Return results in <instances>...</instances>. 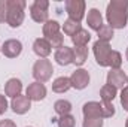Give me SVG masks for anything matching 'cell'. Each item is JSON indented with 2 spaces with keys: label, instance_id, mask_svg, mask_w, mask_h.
<instances>
[{
  "label": "cell",
  "instance_id": "obj_1",
  "mask_svg": "<svg viewBox=\"0 0 128 127\" xmlns=\"http://www.w3.org/2000/svg\"><path fill=\"white\" fill-rule=\"evenodd\" d=\"M107 24L113 30L125 29L128 23V2L127 0H112L106 9Z\"/></svg>",
  "mask_w": 128,
  "mask_h": 127
},
{
  "label": "cell",
  "instance_id": "obj_2",
  "mask_svg": "<svg viewBox=\"0 0 128 127\" xmlns=\"http://www.w3.org/2000/svg\"><path fill=\"white\" fill-rule=\"evenodd\" d=\"M26 6L24 0H9V12H8V24L12 29H18L22 26L26 18Z\"/></svg>",
  "mask_w": 128,
  "mask_h": 127
},
{
  "label": "cell",
  "instance_id": "obj_3",
  "mask_svg": "<svg viewBox=\"0 0 128 127\" xmlns=\"http://www.w3.org/2000/svg\"><path fill=\"white\" fill-rule=\"evenodd\" d=\"M52 73H54V67L51 60L48 58H39L36 60V63L33 64V78L37 81V82H46L52 78Z\"/></svg>",
  "mask_w": 128,
  "mask_h": 127
},
{
  "label": "cell",
  "instance_id": "obj_4",
  "mask_svg": "<svg viewBox=\"0 0 128 127\" xmlns=\"http://www.w3.org/2000/svg\"><path fill=\"white\" fill-rule=\"evenodd\" d=\"M49 2L48 0H34L30 5V17L34 23L45 24L49 18Z\"/></svg>",
  "mask_w": 128,
  "mask_h": 127
},
{
  "label": "cell",
  "instance_id": "obj_5",
  "mask_svg": "<svg viewBox=\"0 0 128 127\" xmlns=\"http://www.w3.org/2000/svg\"><path fill=\"white\" fill-rule=\"evenodd\" d=\"M66 6V12L68 15L70 20L76 21V23H80L85 17V9H86V3L84 0H67L64 3Z\"/></svg>",
  "mask_w": 128,
  "mask_h": 127
},
{
  "label": "cell",
  "instance_id": "obj_6",
  "mask_svg": "<svg viewBox=\"0 0 128 127\" xmlns=\"http://www.w3.org/2000/svg\"><path fill=\"white\" fill-rule=\"evenodd\" d=\"M112 48L107 42H101V40H97L92 45V52H94V57H96V61L98 66L101 67H109V57L112 54Z\"/></svg>",
  "mask_w": 128,
  "mask_h": 127
},
{
  "label": "cell",
  "instance_id": "obj_7",
  "mask_svg": "<svg viewBox=\"0 0 128 127\" xmlns=\"http://www.w3.org/2000/svg\"><path fill=\"white\" fill-rule=\"evenodd\" d=\"M90 81H91V76H90L88 70H85L82 67L76 69L70 76L72 88H76V90H85L90 85Z\"/></svg>",
  "mask_w": 128,
  "mask_h": 127
},
{
  "label": "cell",
  "instance_id": "obj_8",
  "mask_svg": "<svg viewBox=\"0 0 128 127\" xmlns=\"http://www.w3.org/2000/svg\"><path fill=\"white\" fill-rule=\"evenodd\" d=\"M22 52V43L18 39H8L2 45V54L8 58H16Z\"/></svg>",
  "mask_w": 128,
  "mask_h": 127
},
{
  "label": "cell",
  "instance_id": "obj_9",
  "mask_svg": "<svg viewBox=\"0 0 128 127\" xmlns=\"http://www.w3.org/2000/svg\"><path fill=\"white\" fill-rule=\"evenodd\" d=\"M127 79L128 76L125 75V72L122 70V69H110V72L107 73V82L106 84H109V85H112V87H115L116 90L118 88H124V87H127Z\"/></svg>",
  "mask_w": 128,
  "mask_h": 127
},
{
  "label": "cell",
  "instance_id": "obj_10",
  "mask_svg": "<svg viewBox=\"0 0 128 127\" xmlns=\"http://www.w3.org/2000/svg\"><path fill=\"white\" fill-rule=\"evenodd\" d=\"M48 94V90L45 87V84L34 81L32 84H28V87L26 88V96L32 100V102H40L43 100Z\"/></svg>",
  "mask_w": 128,
  "mask_h": 127
},
{
  "label": "cell",
  "instance_id": "obj_11",
  "mask_svg": "<svg viewBox=\"0 0 128 127\" xmlns=\"http://www.w3.org/2000/svg\"><path fill=\"white\" fill-rule=\"evenodd\" d=\"M10 108L16 115H24L32 109V100L27 96H16L10 102Z\"/></svg>",
  "mask_w": 128,
  "mask_h": 127
},
{
  "label": "cell",
  "instance_id": "obj_12",
  "mask_svg": "<svg viewBox=\"0 0 128 127\" xmlns=\"http://www.w3.org/2000/svg\"><path fill=\"white\" fill-rule=\"evenodd\" d=\"M82 114H84V118H103V106H101V102H86L84 103L82 106Z\"/></svg>",
  "mask_w": 128,
  "mask_h": 127
},
{
  "label": "cell",
  "instance_id": "obj_13",
  "mask_svg": "<svg viewBox=\"0 0 128 127\" xmlns=\"http://www.w3.org/2000/svg\"><path fill=\"white\" fill-rule=\"evenodd\" d=\"M33 52L39 58H48L51 55V52H52V46L45 37H37L33 42Z\"/></svg>",
  "mask_w": 128,
  "mask_h": 127
},
{
  "label": "cell",
  "instance_id": "obj_14",
  "mask_svg": "<svg viewBox=\"0 0 128 127\" xmlns=\"http://www.w3.org/2000/svg\"><path fill=\"white\" fill-rule=\"evenodd\" d=\"M54 60L60 66H68V64L73 63V48L70 46H61L60 49L55 51L54 54Z\"/></svg>",
  "mask_w": 128,
  "mask_h": 127
},
{
  "label": "cell",
  "instance_id": "obj_15",
  "mask_svg": "<svg viewBox=\"0 0 128 127\" xmlns=\"http://www.w3.org/2000/svg\"><path fill=\"white\" fill-rule=\"evenodd\" d=\"M86 24L91 30L98 32L103 26V15L101 12L97 9V8H91L88 11V15H86Z\"/></svg>",
  "mask_w": 128,
  "mask_h": 127
},
{
  "label": "cell",
  "instance_id": "obj_16",
  "mask_svg": "<svg viewBox=\"0 0 128 127\" xmlns=\"http://www.w3.org/2000/svg\"><path fill=\"white\" fill-rule=\"evenodd\" d=\"M21 93H22V82H21V79L10 78V79L6 81V84H4V94L8 97L14 99L16 96H21Z\"/></svg>",
  "mask_w": 128,
  "mask_h": 127
},
{
  "label": "cell",
  "instance_id": "obj_17",
  "mask_svg": "<svg viewBox=\"0 0 128 127\" xmlns=\"http://www.w3.org/2000/svg\"><path fill=\"white\" fill-rule=\"evenodd\" d=\"M60 30H61V26H60V23L55 21V20H48V21L43 24V27H42V33H43V36H45L46 40H49V39H52L54 36L60 34V33H61Z\"/></svg>",
  "mask_w": 128,
  "mask_h": 127
},
{
  "label": "cell",
  "instance_id": "obj_18",
  "mask_svg": "<svg viewBox=\"0 0 128 127\" xmlns=\"http://www.w3.org/2000/svg\"><path fill=\"white\" fill-rule=\"evenodd\" d=\"M70 88H72V82H70V78H67V76H58L52 82V91L54 93L63 94V93H67Z\"/></svg>",
  "mask_w": 128,
  "mask_h": 127
},
{
  "label": "cell",
  "instance_id": "obj_19",
  "mask_svg": "<svg viewBox=\"0 0 128 127\" xmlns=\"http://www.w3.org/2000/svg\"><path fill=\"white\" fill-rule=\"evenodd\" d=\"M88 54H90V51L86 46H74L73 48V64H76L79 67L84 66L85 61L88 60Z\"/></svg>",
  "mask_w": 128,
  "mask_h": 127
},
{
  "label": "cell",
  "instance_id": "obj_20",
  "mask_svg": "<svg viewBox=\"0 0 128 127\" xmlns=\"http://www.w3.org/2000/svg\"><path fill=\"white\" fill-rule=\"evenodd\" d=\"M70 39H72V42H73L74 46H86L88 42L91 40V33L88 32V30H85V29H82V30H79Z\"/></svg>",
  "mask_w": 128,
  "mask_h": 127
},
{
  "label": "cell",
  "instance_id": "obj_21",
  "mask_svg": "<svg viewBox=\"0 0 128 127\" xmlns=\"http://www.w3.org/2000/svg\"><path fill=\"white\" fill-rule=\"evenodd\" d=\"M72 109H73L72 103H70L68 100H66V99H60V100H57V102L54 103V111H55V114H58L60 117L68 115V114L72 112Z\"/></svg>",
  "mask_w": 128,
  "mask_h": 127
},
{
  "label": "cell",
  "instance_id": "obj_22",
  "mask_svg": "<svg viewBox=\"0 0 128 127\" xmlns=\"http://www.w3.org/2000/svg\"><path fill=\"white\" fill-rule=\"evenodd\" d=\"M118 96V90L109 84H104L100 90V97H101V102H113V99Z\"/></svg>",
  "mask_w": 128,
  "mask_h": 127
},
{
  "label": "cell",
  "instance_id": "obj_23",
  "mask_svg": "<svg viewBox=\"0 0 128 127\" xmlns=\"http://www.w3.org/2000/svg\"><path fill=\"white\" fill-rule=\"evenodd\" d=\"M79 30H82L80 23H76V21H73V20H70V18H67V20L64 21V24H63L64 34H67V36L73 37V36L79 32Z\"/></svg>",
  "mask_w": 128,
  "mask_h": 127
},
{
  "label": "cell",
  "instance_id": "obj_24",
  "mask_svg": "<svg viewBox=\"0 0 128 127\" xmlns=\"http://www.w3.org/2000/svg\"><path fill=\"white\" fill-rule=\"evenodd\" d=\"M98 34V40H101V42H110L112 39H113V36H115V30L109 26V24H103L101 26V29L97 32Z\"/></svg>",
  "mask_w": 128,
  "mask_h": 127
},
{
  "label": "cell",
  "instance_id": "obj_25",
  "mask_svg": "<svg viewBox=\"0 0 128 127\" xmlns=\"http://www.w3.org/2000/svg\"><path fill=\"white\" fill-rule=\"evenodd\" d=\"M122 66V55L118 51H112L110 57H109V67L110 69H121Z\"/></svg>",
  "mask_w": 128,
  "mask_h": 127
},
{
  "label": "cell",
  "instance_id": "obj_26",
  "mask_svg": "<svg viewBox=\"0 0 128 127\" xmlns=\"http://www.w3.org/2000/svg\"><path fill=\"white\" fill-rule=\"evenodd\" d=\"M57 126L58 127H76V118L68 114V115H63L57 120Z\"/></svg>",
  "mask_w": 128,
  "mask_h": 127
},
{
  "label": "cell",
  "instance_id": "obj_27",
  "mask_svg": "<svg viewBox=\"0 0 128 127\" xmlns=\"http://www.w3.org/2000/svg\"><path fill=\"white\" fill-rule=\"evenodd\" d=\"M101 106H103V117L104 118H112L116 114L113 103H110V102H101Z\"/></svg>",
  "mask_w": 128,
  "mask_h": 127
},
{
  "label": "cell",
  "instance_id": "obj_28",
  "mask_svg": "<svg viewBox=\"0 0 128 127\" xmlns=\"http://www.w3.org/2000/svg\"><path fill=\"white\" fill-rule=\"evenodd\" d=\"M9 0H0V23H8Z\"/></svg>",
  "mask_w": 128,
  "mask_h": 127
},
{
  "label": "cell",
  "instance_id": "obj_29",
  "mask_svg": "<svg viewBox=\"0 0 128 127\" xmlns=\"http://www.w3.org/2000/svg\"><path fill=\"white\" fill-rule=\"evenodd\" d=\"M103 118H84L82 127H103Z\"/></svg>",
  "mask_w": 128,
  "mask_h": 127
},
{
  "label": "cell",
  "instance_id": "obj_30",
  "mask_svg": "<svg viewBox=\"0 0 128 127\" xmlns=\"http://www.w3.org/2000/svg\"><path fill=\"white\" fill-rule=\"evenodd\" d=\"M121 105H122V108L125 109L128 112V87H124L122 90H121Z\"/></svg>",
  "mask_w": 128,
  "mask_h": 127
},
{
  "label": "cell",
  "instance_id": "obj_31",
  "mask_svg": "<svg viewBox=\"0 0 128 127\" xmlns=\"http://www.w3.org/2000/svg\"><path fill=\"white\" fill-rule=\"evenodd\" d=\"M8 108H9V103H8L6 96L0 94V115H3V114L8 111Z\"/></svg>",
  "mask_w": 128,
  "mask_h": 127
},
{
  "label": "cell",
  "instance_id": "obj_32",
  "mask_svg": "<svg viewBox=\"0 0 128 127\" xmlns=\"http://www.w3.org/2000/svg\"><path fill=\"white\" fill-rule=\"evenodd\" d=\"M0 127H16L12 120H0Z\"/></svg>",
  "mask_w": 128,
  "mask_h": 127
},
{
  "label": "cell",
  "instance_id": "obj_33",
  "mask_svg": "<svg viewBox=\"0 0 128 127\" xmlns=\"http://www.w3.org/2000/svg\"><path fill=\"white\" fill-rule=\"evenodd\" d=\"M125 57H127V60H128V46H127V52H125Z\"/></svg>",
  "mask_w": 128,
  "mask_h": 127
},
{
  "label": "cell",
  "instance_id": "obj_34",
  "mask_svg": "<svg viewBox=\"0 0 128 127\" xmlns=\"http://www.w3.org/2000/svg\"><path fill=\"white\" fill-rule=\"evenodd\" d=\"M125 127H128V118H127V121H125Z\"/></svg>",
  "mask_w": 128,
  "mask_h": 127
},
{
  "label": "cell",
  "instance_id": "obj_35",
  "mask_svg": "<svg viewBox=\"0 0 128 127\" xmlns=\"http://www.w3.org/2000/svg\"><path fill=\"white\" fill-rule=\"evenodd\" d=\"M127 87H128V79H127Z\"/></svg>",
  "mask_w": 128,
  "mask_h": 127
},
{
  "label": "cell",
  "instance_id": "obj_36",
  "mask_svg": "<svg viewBox=\"0 0 128 127\" xmlns=\"http://www.w3.org/2000/svg\"><path fill=\"white\" fill-rule=\"evenodd\" d=\"M0 52H2V46H0Z\"/></svg>",
  "mask_w": 128,
  "mask_h": 127
},
{
  "label": "cell",
  "instance_id": "obj_37",
  "mask_svg": "<svg viewBox=\"0 0 128 127\" xmlns=\"http://www.w3.org/2000/svg\"><path fill=\"white\" fill-rule=\"evenodd\" d=\"M27 127H32V126H27Z\"/></svg>",
  "mask_w": 128,
  "mask_h": 127
}]
</instances>
